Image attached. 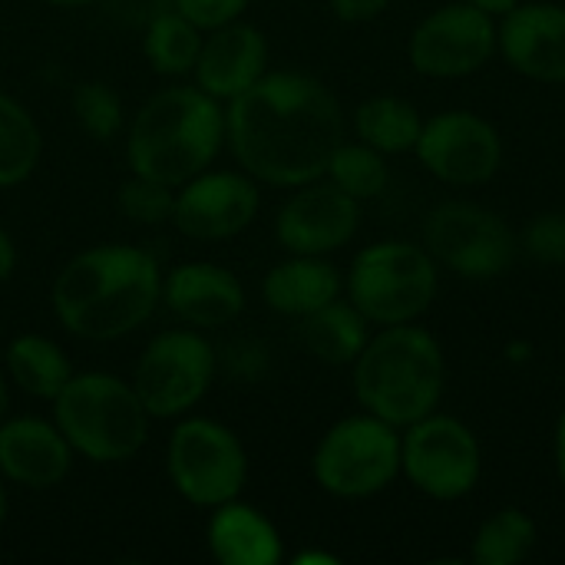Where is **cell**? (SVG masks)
<instances>
[{"instance_id": "cell-12", "label": "cell", "mask_w": 565, "mask_h": 565, "mask_svg": "<svg viewBox=\"0 0 565 565\" xmlns=\"http://www.w3.org/2000/svg\"><path fill=\"white\" fill-rule=\"evenodd\" d=\"M407 53L420 76L460 79L483 70L497 53V23L467 0L447 3L414 26Z\"/></svg>"}, {"instance_id": "cell-19", "label": "cell", "mask_w": 565, "mask_h": 565, "mask_svg": "<svg viewBox=\"0 0 565 565\" xmlns=\"http://www.w3.org/2000/svg\"><path fill=\"white\" fill-rule=\"evenodd\" d=\"M73 447L53 420L7 417L0 424V473L23 490H53L70 477Z\"/></svg>"}, {"instance_id": "cell-5", "label": "cell", "mask_w": 565, "mask_h": 565, "mask_svg": "<svg viewBox=\"0 0 565 565\" xmlns=\"http://www.w3.org/2000/svg\"><path fill=\"white\" fill-rule=\"evenodd\" d=\"M53 424L73 454L96 463H126L149 440V411L132 381L109 371H76L53 401Z\"/></svg>"}, {"instance_id": "cell-24", "label": "cell", "mask_w": 565, "mask_h": 565, "mask_svg": "<svg viewBox=\"0 0 565 565\" xmlns=\"http://www.w3.org/2000/svg\"><path fill=\"white\" fill-rule=\"evenodd\" d=\"M420 129H424V116L404 96H371L354 109L358 139L384 156L414 152Z\"/></svg>"}, {"instance_id": "cell-33", "label": "cell", "mask_w": 565, "mask_h": 565, "mask_svg": "<svg viewBox=\"0 0 565 565\" xmlns=\"http://www.w3.org/2000/svg\"><path fill=\"white\" fill-rule=\"evenodd\" d=\"M391 7V0H331V13L344 23H367L381 17Z\"/></svg>"}, {"instance_id": "cell-22", "label": "cell", "mask_w": 565, "mask_h": 565, "mask_svg": "<svg viewBox=\"0 0 565 565\" xmlns=\"http://www.w3.org/2000/svg\"><path fill=\"white\" fill-rule=\"evenodd\" d=\"M3 371L13 387H20L33 401H46V404H53L60 397V391L70 384V377L76 374L66 351L53 338L33 334V331L17 334L7 344Z\"/></svg>"}, {"instance_id": "cell-29", "label": "cell", "mask_w": 565, "mask_h": 565, "mask_svg": "<svg viewBox=\"0 0 565 565\" xmlns=\"http://www.w3.org/2000/svg\"><path fill=\"white\" fill-rule=\"evenodd\" d=\"M70 109H73L76 126L96 142H113L119 132H126V122H129L122 96L106 79L76 83L70 93Z\"/></svg>"}, {"instance_id": "cell-8", "label": "cell", "mask_w": 565, "mask_h": 565, "mask_svg": "<svg viewBox=\"0 0 565 565\" xmlns=\"http://www.w3.org/2000/svg\"><path fill=\"white\" fill-rule=\"evenodd\" d=\"M166 473L189 507L215 510L242 497L248 483V454L238 434L222 420L185 414L169 434Z\"/></svg>"}, {"instance_id": "cell-7", "label": "cell", "mask_w": 565, "mask_h": 565, "mask_svg": "<svg viewBox=\"0 0 565 565\" xmlns=\"http://www.w3.org/2000/svg\"><path fill=\"white\" fill-rule=\"evenodd\" d=\"M311 477L334 500L384 493L401 477V430L367 411L338 420L311 454Z\"/></svg>"}, {"instance_id": "cell-6", "label": "cell", "mask_w": 565, "mask_h": 565, "mask_svg": "<svg viewBox=\"0 0 565 565\" xmlns=\"http://www.w3.org/2000/svg\"><path fill=\"white\" fill-rule=\"evenodd\" d=\"M437 262L411 242H374L348 268V301L377 328L417 321L437 298Z\"/></svg>"}, {"instance_id": "cell-28", "label": "cell", "mask_w": 565, "mask_h": 565, "mask_svg": "<svg viewBox=\"0 0 565 565\" xmlns=\"http://www.w3.org/2000/svg\"><path fill=\"white\" fill-rule=\"evenodd\" d=\"M324 179H331L341 192H348L351 199L358 202H367V199H377L384 189H387V156L377 152L374 146L367 142H341L331 159H328V169H324Z\"/></svg>"}, {"instance_id": "cell-1", "label": "cell", "mask_w": 565, "mask_h": 565, "mask_svg": "<svg viewBox=\"0 0 565 565\" xmlns=\"http://www.w3.org/2000/svg\"><path fill=\"white\" fill-rule=\"evenodd\" d=\"M344 142V113L328 83L301 70H265L225 103V146L258 185L295 189L324 175Z\"/></svg>"}, {"instance_id": "cell-39", "label": "cell", "mask_w": 565, "mask_h": 565, "mask_svg": "<svg viewBox=\"0 0 565 565\" xmlns=\"http://www.w3.org/2000/svg\"><path fill=\"white\" fill-rule=\"evenodd\" d=\"M40 3L56 7V10H79V7H89V3H96V0H40Z\"/></svg>"}, {"instance_id": "cell-40", "label": "cell", "mask_w": 565, "mask_h": 565, "mask_svg": "<svg viewBox=\"0 0 565 565\" xmlns=\"http://www.w3.org/2000/svg\"><path fill=\"white\" fill-rule=\"evenodd\" d=\"M7 507H10V500H7V480H3V473H0V526H3V520H7Z\"/></svg>"}, {"instance_id": "cell-13", "label": "cell", "mask_w": 565, "mask_h": 565, "mask_svg": "<svg viewBox=\"0 0 565 565\" xmlns=\"http://www.w3.org/2000/svg\"><path fill=\"white\" fill-rule=\"evenodd\" d=\"M414 152L440 182L473 189L487 185L500 172L503 139L490 119L470 109H447L434 119H424Z\"/></svg>"}, {"instance_id": "cell-9", "label": "cell", "mask_w": 565, "mask_h": 565, "mask_svg": "<svg viewBox=\"0 0 565 565\" xmlns=\"http://www.w3.org/2000/svg\"><path fill=\"white\" fill-rule=\"evenodd\" d=\"M215 364V351L202 331L172 328L149 338L129 381L152 420H179L209 397Z\"/></svg>"}, {"instance_id": "cell-30", "label": "cell", "mask_w": 565, "mask_h": 565, "mask_svg": "<svg viewBox=\"0 0 565 565\" xmlns=\"http://www.w3.org/2000/svg\"><path fill=\"white\" fill-rule=\"evenodd\" d=\"M116 202H119V212L136 225H172L175 189L149 175L129 172V179L119 185Z\"/></svg>"}, {"instance_id": "cell-23", "label": "cell", "mask_w": 565, "mask_h": 565, "mask_svg": "<svg viewBox=\"0 0 565 565\" xmlns=\"http://www.w3.org/2000/svg\"><path fill=\"white\" fill-rule=\"evenodd\" d=\"M367 338H371V321L351 301H341V298H334L331 305L301 318L305 348L318 361L334 364V367L354 364L358 354L364 351Z\"/></svg>"}, {"instance_id": "cell-11", "label": "cell", "mask_w": 565, "mask_h": 565, "mask_svg": "<svg viewBox=\"0 0 565 565\" xmlns=\"http://www.w3.org/2000/svg\"><path fill=\"white\" fill-rule=\"evenodd\" d=\"M424 248L437 265L470 281H490L513 268L516 235L503 215L477 202H444L424 218Z\"/></svg>"}, {"instance_id": "cell-27", "label": "cell", "mask_w": 565, "mask_h": 565, "mask_svg": "<svg viewBox=\"0 0 565 565\" xmlns=\"http://www.w3.org/2000/svg\"><path fill=\"white\" fill-rule=\"evenodd\" d=\"M536 540V520L520 507H503L480 523L470 546V559L477 565H520L533 556Z\"/></svg>"}, {"instance_id": "cell-16", "label": "cell", "mask_w": 565, "mask_h": 565, "mask_svg": "<svg viewBox=\"0 0 565 565\" xmlns=\"http://www.w3.org/2000/svg\"><path fill=\"white\" fill-rule=\"evenodd\" d=\"M162 305L195 331L228 328L245 311L238 275L215 262H182L162 271Z\"/></svg>"}, {"instance_id": "cell-10", "label": "cell", "mask_w": 565, "mask_h": 565, "mask_svg": "<svg viewBox=\"0 0 565 565\" xmlns=\"http://www.w3.org/2000/svg\"><path fill=\"white\" fill-rule=\"evenodd\" d=\"M401 473L430 500H463L483 477L480 440L463 420L434 411L401 430Z\"/></svg>"}, {"instance_id": "cell-15", "label": "cell", "mask_w": 565, "mask_h": 565, "mask_svg": "<svg viewBox=\"0 0 565 565\" xmlns=\"http://www.w3.org/2000/svg\"><path fill=\"white\" fill-rule=\"evenodd\" d=\"M288 192L275 215V238L288 255H331L358 235L361 202L331 179L321 175Z\"/></svg>"}, {"instance_id": "cell-36", "label": "cell", "mask_w": 565, "mask_h": 565, "mask_svg": "<svg viewBox=\"0 0 565 565\" xmlns=\"http://www.w3.org/2000/svg\"><path fill=\"white\" fill-rule=\"evenodd\" d=\"M553 454H556V473H559V480H563L565 487V411L563 417H559V424H556V447H553Z\"/></svg>"}, {"instance_id": "cell-34", "label": "cell", "mask_w": 565, "mask_h": 565, "mask_svg": "<svg viewBox=\"0 0 565 565\" xmlns=\"http://www.w3.org/2000/svg\"><path fill=\"white\" fill-rule=\"evenodd\" d=\"M13 271H17V245H13L10 232L0 225V285L10 281Z\"/></svg>"}, {"instance_id": "cell-35", "label": "cell", "mask_w": 565, "mask_h": 565, "mask_svg": "<svg viewBox=\"0 0 565 565\" xmlns=\"http://www.w3.org/2000/svg\"><path fill=\"white\" fill-rule=\"evenodd\" d=\"M467 3H473L477 10H483V13H490V17H503V13H510L520 0H467Z\"/></svg>"}, {"instance_id": "cell-2", "label": "cell", "mask_w": 565, "mask_h": 565, "mask_svg": "<svg viewBox=\"0 0 565 565\" xmlns=\"http://www.w3.org/2000/svg\"><path fill=\"white\" fill-rule=\"evenodd\" d=\"M60 328L79 341H119L162 305V268L152 252L109 242L76 252L50 288Z\"/></svg>"}, {"instance_id": "cell-14", "label": "cell", "mask_w": 565, "mask_h": 565, "mask_svg": "<svg viewBox=\"0 0 565 565\" xmlns=\"http://www.w3.org/2000/svg\"><path fill=\"white\" fill-rule=\"evenodd\" d=\"M262 209L258 182L242 169H205L175 189L172 228L192 242L242 235Z\"/></svg>"}, {"instance_id": "cell-20", "label": "cell", "mask_w": 565, "mask_h": 565, "mask_svg": "<svg viewBox=\"0 0 565 565\" xmlns=\"http://www.w3.org/2000/svg\"><path fill=\"white\" fill-rule=\"evenodd\" d=\"M205 543L212 559L222 565H278L285 559V543L278 526L252 503L228 500L209 510Z\"/></svg>"}, {"instance_id": "cell-3", "label": "cell", "mask_w": 565, "mask_h": 565, "mask_svg": "<svg viewBox=\"0 0 565 565\" xmlns=\"http://www.w3.org/2000/svg\"><path fill=\"white\" fill-rule=\"evenodd\" d=\"M225 149V103L195 83H172L152 93L126 122L129 172L179 189L205 172Z\"/></svg>"}, {"instance_id": "cell-32", "label": "cell", "mask_w": 565, "mask_h": 565, "mask_svg": "<svg viewBox=\"0 0 565 565\" xmlns=\"http://www.w3.org/2000/svg\"><path fill=\"white\" fill-rule=\"evenodd\" d=\"M252 0H172V10H179L185 20H192L202 33L225 26L232 20H242Z\"/></svg>"}, {"instance_id": "cell-25", "label": "cell", "mask_w": 565, "mask_h": 565, "mask_svg": "<svg viewBox=\"0 0 565 565\" xmlns=\"http://www.w3.org/2000/svg\"><path fill=\"white\" fill-rule=\"evenodd\" d=\"M202 30L185 20L179 10H159L142 33V56L149 63L152 73L179 79V76H192V66L199 60L202 50Z\"/></svg>"}, {"instance_id": "cell-21", "label": "cell", "mask_w": 565, "mask_h": 565, "mask_svg": "<svg viewBox=\"0 0 565 565\" xmlns=\"http://www.w3.org/2000/svg\"><path fill=\"white\" fill-rule=\"evenodd\" d=\"M344 278L328 262V255H288L285 262L271 265L262 281V298L275 315L285 318H308L318 308L341 298Z\"/></svg>"}, {"instance_id": "cell-38", "label": "cell", "mask_w": 565, "mask_h": 565, "mask_svg": "<svg viewBox=\"0 0 565 565\" xmlns=\"http://www.w3.org/2000/svg\"><path fill=\"white\" fill-rule=\"evenodd\" d=\"M10 417V391H7V374H0V424Z\"/></svg>"}, {"instance_id": "cell-26", "label": "cell", "mask_w": 565, "mask_h": 565, "mask_svg": "<svg viewBox=\"0 0 565 565\" xmlns=\"http://www.w3.org/2000/svg\"><path fill=\"white\" fill-rule=\"evenodd\" d=\"M43 156V132L30 109L0 89V189L23 185Z\"/></svg>"}, {"instance_id": "cell-37", "label": "cell", "mask_w": 565, "mask_h": 565, "mask_svg": "<svg viewBox=\"0 0 565 565\" xmlns=\"http://www.w3.org/2000/svg\"><path fill=\"white\" fill-rule=\"evenodd\" d=\"M341 559L338 556H331V553H301V556H295V565H338Z\"/></svg>"}, {"instance_id": "cell-17", "label": "cell", "mask_w": 565, "mask_h": 565, "mask_svg": "<svg viewBox=\"0 0 565 565\" xmlns=\"http://www.w3.org/2000/svg\"><path fill=\"white\" fill-rule=\"evenodd\" d=\"M503 60L540 83H565V7L516 3L497 26Z\"/></svg>"}, {"instance_id": "cell-18", "label": "cell", "mask_w": 565, "mask_h": 565, "mask_svg": "<svg viewBox=\"0 0 565 565\" xmlns=\"http://www.w3.org/2000/svg\"><path fill=\"white\" fill-rule=\"evenodd\" d=\"M268 70V40L255 23L232 20L225 26L205 30L199 60L192 66V83L218 103L235 99Z\"/></svg>"}, {"instance_id": "cell-4", "label": "cell", "mask_w": 565, "mask_h": 565, "mask_svg": "<svg viewBox=\"0 0 565 565\" xmlns=\"http://www.w3.org/2000/svg\"><path fill=\"white\" fill-rule=\"evenodd\" d=\"M351 367L358 404L397 430L434 414L444 397L447 364L440 341L414 321L371 334Z\"/></svg>"}, {"instance_id": "cell-31", "label": "cell", "mask_w": 565, "mask_h": 565, "mask_svg": "<svg viewBox=\"0 0 565 565\" xmlns=\"http://www.w3.org/2000/svg\"><path fill=\"white\" fill-rule=\"evenodd\" d=\"M523 252L540 265H565V212H543L523 232Z\"/></svg>"}]
</instances>
